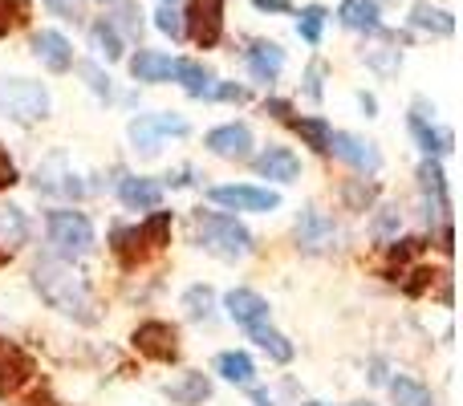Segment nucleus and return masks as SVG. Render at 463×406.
I'll return each mask as SVG.
<instances>
[{"label":"nucleus","instance_id":"nucleus-40","mask_svg":"<svg viewBox=\"0 0 463 406\" xmlns=\"http://www.w3.org/2000/svg\"><path fill=\"white\" fill-rule=\"evenodd\" d=\"M208 98H220V102H248V90L224 81V86H212V90H208Z\"/></svg>","mask_w":463,"mask_h":406},{"label":"nucleus","instance_id":"nucleus-15","mask_svg":"<svg viewBox=\"0 0 463 406\" xmlns=\"http://www.w3.org/2000/svg\"><path fill=\"white\" fill-rule=\"evenodd\" d=\"M224 309H228V317L244 329L260 326V321L269 317V301H264L260 293H252V288H232V293L224 297Z\"/></svg>","mask_w":463,"mask_h":406},{"label":"nucleus","instance_id":"nucleus-50","mask_svg":"<svg viewBox=\"0 0 463 406\" xmlns=\"http://www.w3.org/2000/svg\"><path fill=\"white\" fill-rule=\"evenodd\" d=\"M163 5H175V0H163Z\"/></svg>","mask_w":463,"mask_h":406},{"label":"nucleus","instance_id":"nucleus-33","mask_svg":"<svg viewBox=\"0 0 463 406\" xmlns=\"http://www.w3.org/2000/svg\"><path fill=\"white\" fill-rule=\"evenodd\" d=\"M326 8L321 5H305L301 8V16H297V33H301L309 45H321V29H326Z\"/></svg>","mask_w":463,"mask_h":406},{"label":"nucleus","instance_id":"nucleus-43","mask_svg":"<svg viewBox=\"0 0 463 406\" xmlns=\"http://www.w3.org/2000/svg\"><path fill=\"white\" fill-rule=\"evenodd\" d=\"M419 248H423V240H394L391 256H394V260H407V256H415Z\"/></svg>","mask_w":463,"mask_h":406},{"label":"nucleus","instance_id":"nucleus-38","mask_svg":"<svg viewBox=\"0 0 463 406\" xmlns=\"http://www.w3.org/2000/svg\"><path fill=\"white\" fill-rule=\"evenodd\" d=\"M399 212H394V207H383V215H378V220H374V236L378 240H391L394 236V231H399Z\"/></svg>","mask_w":463,"mask_h":406},{"label":"nucleus","instance_id":"nucleus-24","mask_svg":"<svg viewBox=\"0 0 463 406\" xmlns=\"http://www.w3.org/2000/svg\"><path fill=\"white\" fill-rule=\"evenodd\" d=\"M411 135H415V143L423 146L427 155H435V159H439V155H448V151H451V143H456V138H451V130L427 127L423 114H411Z\"/></svg>","mask_w":463,"mask_h":406},{"label":"nucleus","instance_id":"nucleus-41","mask_svg":"<svg viewBox=\"0 0 463 406\" xmlns=\"http://www.w3.org/2000/svg\"><path fill=\"white\" fill-rule=\"evenodd\" d=\"M81 73H86L90 78V90H94V94H102V98H110V78H102V70H98V65H81Z\"/></svg>","mask_w":463,"mask_h":406},{"label":"nucleus","instance_id":"nucleus-30","mask_svg":"<svg viewBox=\"0 0 463 406\" xmlns=\"http://www.w3.org/2000/svg\"><path fill=\"white\" fill-rule=\"evenodd\" d=\"M90 41H94V49L106 57V61H118V57H122V37H118V29H114L110 21H94V24H90Z\"/></svg>","mask_w":463,"mask_h":406},{"label":"nucleus","instance_id":"nucleus-37","mask_svg":"<svg viewBox=\"0 0 463 406\" xmlns=\"http://www.w3.org/2000/svg\"><path fill=\"white\" fill-rule=\"evenodd\" d=\"M155 29L167 33L171 41H179V37H184V13H175L171 5H163L159 13H155Z\"/></svg>","mask_w":463,"mask_h":406},{"label":"nucleus","instance_id":"nucleus-49","mask_svg":"<svg viewBox=\"0 0 463 406\" xmlns=\"http://www.w3.org/2000/svg\"><path fill=\"white\" fill-rule=\"evenodd\" d=\"M354 406H374V402H354Z\"/></svg>","mask_w":463,"mask_h":406},{"label":"nucleus","instance_id":"nucleus-29","mask_svg":"<svg viewBox=\"0 0 463 406\" xmlns=\"http://www.w3.org/2000/svg\"><path fill=\"white\" fill-rule=\"evenodd\" d=\"M391 394H394V402H399V406H435L431 391H427L419 378H411V374L391 378Z\"/></svg>","mask_w":463,"mask_h":406},{"label":"nucleus","instance_id":"nucleus-35","mask_svg":"<svg viewBox=\"0 0 463 406\" xmlns=\"http://www.w3.org/2000/svg\"><path fill=\"white\" fill-rule=\"evenodd\" d=\"M143 236L151 248H167L171 244V212H159V207H155V215L143 223Z\"/></svg>","mask_w":463,"mask_h":406},{"label":"nucleus","instance_id":"nucleus-7","mask_svg":"<svg viewBox=\"0 0 463 406\" xmlns=\"http://www.w3.org/2000/svg\"><path fill=\"white\" fill-rule=\"evenodd\" d=\"M208 200L228 212H277L280 195L269 187H248V184H228V187H212Z\"/></svg>","mask_w":463,"mask_h":406},{"label":"nucleus","instance_id":"nucleus-44","mask_svg":"<svg viewBox=\"0 0 463 406\" xmlns=\"http://www.w3.org/2000/svg\"><path fill=\"white\" fill-rule=\"evenodd\" d=\"M260 13H293V5L288 0H252Z\"/></svg>","mask_w":463,"mask_h":406},{"label":"nucleus","instance_id":"nucleus-9","mask_svg":"<svg viewBox=\"0 0 463 406\" xmlns=\"http://www.w3.org/2000/svg\"><path fill=\"white\" fill-rule=\"evenodd\" d=\"M33 374H37V362L16 342L0 337V399H8V394H16L24 382H33Z\"/></svg>","mask_w":463,"mask_h":406},{"label":"nucleus","instance_id":"nucleus-36","mask_svg":"<svg viewBox=\"0 0 463 406\" xmlns=\"http://www.w3.org/2000/svg\"><path fill=\"white\" fill-rule=\"evenodd\" d=\"M342 195H345V203H350L354 212H366V207L374 203L378 187H374V184H366V179H354V184H345V187H342Z\"/></svg>","mask_w":463,"mask_h":406},{"label":"nucleus","instance_id":"nucleus-17","mask_svg":"<svg viewBox=\"0 0 463 406\" xmlns=\"http://www.w3.org/2000/svg\"><path fill=\"white\" fill-rule=\"evenodd\" d=\"M118 200L130 207V212H155L163 203V187L155 179H138V175H127L118 184Z\"/></svg>","mask_w":463,"mask_h":406},{"label":"nucleus","instance_id":"nucleus-42","mask_svg":"<svg viewBox=\"0 0 463 406\" xmlns=\"http://www.w3.org/2000/svg\"><path fill=\"white\" fill-rule=\"evenodd\" d=\"M13 184H16V167H13V159H8V151L0 146V192L13 187Z\"/></svg>","mask_w":463,"mask_h":406},{"label":"nucleus","instance_id":"nucleus-27","mask_svg":"<svg viewBox=\"0 0 463 406\" xmlns=\"http://www.w3.org/2000/svg\"><path fill=\"white\" fill-rule=\"evenodd\" d=\"M216 374H224L232 386H252V382H256L252 358H248V354H240V350L220 354V358H216Z\"/></svg>","mask_w":463,"mask_h":406},{"label":"nucleus","instance_id":"nucleus-39","mask_svg":"<svg viewBox=\"0 0 463 406\" xmlns=\"http://www.w3.org/2000/svg\"><path fill=\"white\" fill-rule=\"evenodd\" d=\"M321 78H326V65L313 61L309 70H305V94H309L313 102H321Z\"/></svg>","mask_w":463,"mask_h":406},{"label":"nucleus","instance_id":"nucleus-2","mask_svg":"<svg viewBox=\"0 0 463 406\" xmlns=\"http://www.w3.org/2000/svg\"><path fill=\"white\" fill-rule=\"evenodd\" d=\"M192 231H195V244H200L203 252L220 256V260H240V256L252 252V236H248V228L236 220V215L195 212Z\"/></svg>","mask_w":463,"mask_h":406},{"label":"nucleus","instance_id":"nucleus-1","mask_svg":"<svg viewBox=\"0 0 463 406\" xmlns=\"http://www.w3.org/2000/svg\"><path fill=\"white\" fill-rule=\"evenodd\" d=\"M33 288L41 293V301H45L49 309L65 313V317L81 321V326H90V321H94V301H90V288H86V280L70 269V264L53 260V256H41L37 269H33Z\"/></svg>","mask_w":463,"mask_h":406},{"label":"nucleus","instance_id":"nucleus-22","mask_svg":"<svg viewBox=\"0 0 463 406\" xmlns=\"http://www.w3.org/2000/svg\"><path fill=\"white\" fill-rule=\"evenodd\" d=\"M411 24H415V29L435 33V37H451V33H456V16H451L448 8L427 5V0H419V5L411 8Z\"/></svg>","mask_w":463,"mask_h":406},{"label":"nucleus","instance_id":"nucleus-19","mask_svg":"<svg viewBox=\"0 0 463 406\" xmlns=\"http://www.w3.org/2000/svg\"><path fill=\"white\" fill-rule=\"evenodd\" d=\"M110 248H114V256H118V260L127 264V269L143 264V260H146V252H155V248L146 244V236H143V223H138V228H114Z\"/></svg>","mask_w":463,"mask_h":406},{"label":"nucleus","instance_id":"nucleus-5","mask_svg":"<svg viewBox=\"0 0 463 406\" xmlns=\"http://www.w3.org/2000/svg\"><path fill=\"white\" fill-rule=\"evenodd\" d=\"M184 33L200 49H216L224 41V0H192L184 13Z\"/></svg>","mask_w":463,"mask_h":406},{"label":"nucleus","instance_id":"nucleus-20","mask_svg":"<svg viewBox=\"0 0 463 406\" xmlns=\"http://www.w3.org/2000/svg\"><path fill=\"white\" fill-rule=\"evenodd\" d=\"M171 78H175L192 98H208V90H212L208 65H203V61H192V57H175V61H171Z\"/></svg>","mask_w":463,"mask_h":406},{"label":"nucleus","instance_id":"nucleus-13","mask_svg":"<svg viewBox=\"0 0 463 406\" xmlns=\"http://www.w3.org/2000/svg\"><path fill=\"white\" fill-rule=\"evenodd\" d=\"M33 53L41 57V65H45L49 73H65V70H73V45L65 41V33H57V29H41V33H33Z\"/></svg>","mask_w":463,"mask_h":406},{"label":"nucleus","instance_id":"nucleus-32","mask_svg":"<svg viewBox=\"0 0 463 406\" xmlns=\"http://www.w3.org/2000/svg\"><path fill=\"white\" fill-rule=\"evenodd\" d=\"M184 309H187V317L208 321L212 309H216V293H212L208 285H192V288L184 293Z\"/></svg>","mask_w":463,"mask_h":406},{"label":"nucleus","instance_id":"nucleus-46","mask_svg":"<svg viewBox=\"0 0 463 406\" xmlns=\"http://www.w3.org/2000/svg\"><path fill=\"white\" fill-rule=\"evenodd\" d=\"M49 8H53V13H61V16H78L73 13V0H45Z\"/></svg>","mask_w":463,"mask_h":406},{"label":"nucleus","instance_id":"nucleus-18","mask_svg":"<svg viewBox=\"0 0 463 406\" xmlns=\"http://www.w3.org/2000/svg\"><path fill=\"white\" fill-rule=\"evenodd\" d=\"M163 394H167L175 406H203L212 399V378L208 374H184L179 382H167L163 386Z\"/></svg>","mask_w":463,"mask_h":406},{"label":"nucleus","instance_id":"nucleus-26","mask_svg":"<svg viewBox=\"0 0 463 406\" xmlns=\"http://www.w3.org/2000/svg\"><path fill=\"white\" fill-rule=\"evenodd\" d=\"M419 184H423V192L431 195L439 212H448V207H451V200H448V175H443V167H439V159H435V155H427V159H423V167H419Z\"/></svg>","mask_w":463,"mask_h":406},{"label":"nucleus","instance_id":"nucleus-28","mask_svg":"<svg viewBox=\"0 0 463 406\" xmlns=\"http://www.w3.org/2000/svg\"><path fill=\"white\" fill-rule=\"evenodd\" d=\"M248 337H252V342L260 345V350L269 354L272 362H280V366H285V362H293V345H288L285 337L277 334V329L264 326V321H260V326H248Z\"/></svg>","mask_w":463,"mask_h":406},{"label":"nucleus","instance_id":"nucleus-21","mask_svg":"<svg viewBox=\"0 0 463 406\" xmlns=\"http://www.w3.org/2000/svg\"><path fill=\"white\" fill-rule=\"evenodd\" d=\"M345 29H358V33H378L383 21H378V0H342L337 8Z\"/></svg>","mask_w":463,"mask_h":406},{"label":"nucleus","instance_id":"nucleus-47","mask_svg":"<svg viewBox=\"0 0 463 406\" xmlns=\"http://www.w3.org/2000/svg\"><path fill=\"white\" fill-rule=\"evenodd\" d=\"M5 260H8V248H5V244H0V264H5Z\"/></svg>","mask_w":463,"mask_h":406},{"label":"nucleus","instance_id":"nucleus-31","mask_svg":"<svg viewBox=\"0 0 463 406\" xmlns=\"http://www.w3.org/2000/svg\"><path fill=\"white\" fill-rule=\"evenodd\" d=\"M285 122L305 138V143L313 146V151H321V155L329 151V146H326L329 143V122L326 118H285Z\"/></svg>","mask_w":463,"mask_h":406},{"label":"nucleus","instance_id":"nucleus-34","mask_svg":"<svg viewBox=\"0 0 463 406\" xmlns=\"http://www.w3.org/2000/svg\"><path fill=\"white\" fill-rule=\"evenodd\" d=\"M29 24V0H0V37Z\"/></svg>","mask_w":463,"mask_h":406},{"label":"nucleus","instance_id":"nucleus-11","mask_svg":"<svg viewBox=\"0 0 463 406\" xmlns=\"http://www.w3.org/2000/svg\"><path fill=\"white\" fill-rule=\"evenodd\" d=\"M334 236H337V228L326 212L301 207V215H297V244H301L305 252H326V248H334Z\"/></svg>","mask_w":463,"mask_h":406},{"label":"nucleus","instance_id":"nucleus-16","mask_svg":"<svg viewBox=\"0 0 463 406\" xmlns=\"http://www.w3.org/2000/svg\"><path fill=\"white\" fill-rule=\"evenodd\" d=\"M280 70H285V49L277 41H252V49H248V73L256 81H277Z\"/></svg>","mask_w":463,"mask_h":406},{"label":"nucleus","instance_id":"nucleus-4","mask_svg":"<svg viewBox=\"0 0 463 406\" xmlns=\"http://www.w3.org/2000/svg\"><path fill=\"white\" fill-rule=\"evenodd\" d=\"M45 228H49V240H53V248L61 256H86L90 248H94V223H90L81 212H73V207L49 212Z\"/></svg>","mask_w":463,"mask_h":406},{"label":"nucleus","instance_id":"nucleus-25","mask_svg":"<svg viewBox=\"0 0 463 406\" xmlns=\"http://www.w3.org/2000/svg\"><path fill=\"white\" fill-rule=\"evenodd\" d=\"M0 244H5V248L29 244V215H24L16 203L0 207Z\"/></svg>","mask_w":463,"mask_h":406},{"label":"nucleus","instance_id":"nucleus-12","mask_svg":"<svg viewBox=\"0 0 463 406\" xmlns=\"http://www.w3.org/2000/svg\"><path fill=\"white\" fill-rule=\"evenodd\" d=\"M203 146H208L212 155H220V159H248V155H252V130H248L244 122H228V127L208 130Z\"/></svg>","mask_w":463,"mask_h":406},{"label":"nucleus","instance_id":"nucleus-10","mask_svg":"<svg viewBox=\"0 0 463 406\" xmlns=\"http://www.w3.org/2000/svg\"><path fill=\"white\" fill-rule=\"evenodd\" d=\"M329 151L326 155H337L342 163H350L354 171H378L383 167V155H378L374 143H366V138L358 135H345V130H329Z\"/></svg>","mask_w":463,"mask_h":406},{"label":"nucleus","instance_id":"nucleus-3","mask_svg":"<svg viewBox=\"0 0 463 406\" xmlns=\"http://www.w3.org/2000/svg\"><path fill=\"white\" fill-rule=\"evenodd\" d=\"M0 114L21 127H33L49 114V90L29 78H5L0 81Z\"/></svg>","mask_w":463,"mask_h":406},{"label":"nucleus","instance_id":"nucleus-45","mask_svg":"<svg viewBox=\"0 0 463 406\" xmlns=\"http://www.w3.org/2000/svg\"><path fill=\"white\" fill-rule=\"evenodd\" d=\"M264 110H269V114H277V118H288V114H293V106H288V102H280V98H272V102H264Z\"/></svg>","mask_w":463,"mask_h":406},{"label":"nucleus","instance_id":"nucleus-14","mask_svg":"<svg viewBox=\"0 0 463 406\" xmlns=\"http://www.w3.org/2000/svg\"><path fill=\"white\" fill-rule=\"evenodd\" d=\"M252 171L264 179H277V184H293L301 175V159L288 146H269V151H260L252 159Z\"/></svg>","mask_w":463,"mask_h":406},{"label":"nucleus","instance_id":"nucleus-8","mask_svg":"<svg viewBox=\"0 0 463 406\" xmlns=\"http://www.w3.org/2000/svg\"><path fill=\"white\" fill-rule=\"evenodd\" d=\"M130 345L151 362H175L179 358V334H175V326H167V321H143V326L130 334Z\"/></svg>","mask_w":463,"mask_h":406},{"label":"nucleus","instance_id":"nucleus-6","mask_svg":"<svg viewBox=\"0 0 463 406\" xmlns=\"http://www.w3.org/2000/svg\"><path fill=\"white\" fill-rule=\"evenodd\" d=\"M187 130L192 127H187V118H179V114H143V118L130 122V143H135L143 155H155L167 135L184 138Z\"/></svg>","mask_w":463,"mask_h":406},{"label":"nucleus","instance_id":"nucleus-48","mask_svg":"<svg viewBox=\"0 0 463 406\" xmlns=\"http://www.w3.org/2000/svg\"><path fill=\"white\" fill-rule=\"evenodd\" d=\"M305 406H329V402H305Z\"/></svg>","mask_w":463,"mask_h":406},{"label":"nucleus","instance_id":"nucleus-23","mask_svg":"<svg viewBox=\"0 0 463 406\" xmlns=\"http://www.w3.org/2000/svg\"><path fill=\"white\" fill-rule=\"evenodd\" d=\"M130 73H135V81H167L171 78V57L155 53V49H138V53L130 57Z\"/></svg>","mask_w":463,"mask_h":406}]
</instances>
